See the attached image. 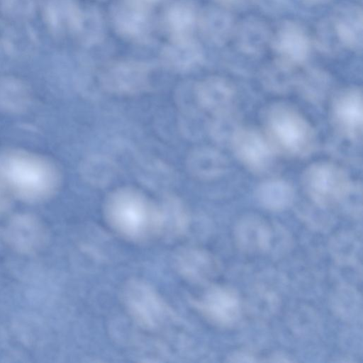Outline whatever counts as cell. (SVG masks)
Segmentation results:
<instances>
[{
    "label": "cell",
    "instance_id": "8992f818",
    "mask_svg": "<svg viewBox=\"0 0 363 363\" xmlns=\"http://www.w3.org/2000/svg\"><path fill=\"white\" fill-rule=\"evenodd\" d=\"M151 70L143 62L123 60L112 62L101 72L103 88L118 95H135L145 91L150 86Z\"/></svg>",
    "mask_w": 363,
    "mask_h": 363
},
{
    "label": "cell",
    "instance_id": "ffe728a7",
    "mask_svg": "<svg viewBox=\"0 0 363 363\" xmlns=\"http://www.w3.org/2000/svg\"><path fill=\"white\" fill-rule=\"evenodd\" d=\"M186 167L194 177L211 179L220 174L223 169V161L220 155L214 150L199 148L188 156Z\"/></svg>",
    "mask_w": 363,
    "mask_h": 363
},
{
    "label": "cell",
    "instance_id": "cb8c5ba5",
    "mask_svg": "<svg viewBox=\"0 0 363 363\" xmlns=\"http://www.w3.org/2000/svg\"><path fill=\"white\" fill-rule=\"evenodd\" d=\"M9 203V193L0 184V212L3 211Z\"/></svg>",
    "mask_w": 363,
    "mask_h": 363
},
{
    "label": "cell",
    "instance_id": "603a6c76",
    "mask_svg": "<svg viewBox=\"0 0 363 363\" xmlns=\"http://www.w3.org/2000/svg\"><path fill=\"white\" fill-rule=\"evenodd\" d=\"M179 267L184 275L189 279L202 280L214 272L216 264L206 252L198 250L185 252L179 260Z\"/></svg>",
    "mask_w": 363,
    "mask_h": 363
},
{
    "label": "cell",
    "instance_id": "9c48e42d",
    "mask_svg": "<svg viewBox=\"0 0 363 363\" xmlns=\"http://www.w3.org/2000/svg\"><path fill=\"white\" fill-rule=\"evenodd\" d=\"M203 315L213 323L230 326L235 323L240 313L237 293L232 289L217 286L210 289L196 302Z\"/></svg>",
    "mask_w": 363,
    "mask_h": 363
},
{
    "label": "cell",
    "instance_id": "e0dca14e",
    "mask_svg": "<svg viewBox=\"0 0 363 363\" xmlns=\"http://www.w3.org/2000/svg\"><path fill=\"white\" fill-rule=\"evenodd\" d=\"M235 237L238 247L247 252L266 251L271 242V230L262 218L250 216L241 219L235 229Z\"/></svg>",
    "mask_w": 363,
    "mask_h": 363
},
{
    "label": "cell",
    "instance_id": "5b68a950",
    "mask_svg": "<svg viewBox=\"0 0 363 363\" xmlns=\"http://www.w3.org/2000/svg\"><path fill=\"white\" fill-rule=\"evenodd\" d=\"M269 48L279 66L291 69L301 65L308 58L312 37L301 23L286 20L272 30Z\"/></svg>",
    "mask_w": 363,
    "mask_h": 363
},
{
    "label": "cell",
    "instance_id": "9a60e30c",
    "mask_svg": "<svg viewBox=\"0 0 363 363\" xmlns=\"http://www.w3.org/2000/svg\"><path fill=\"white\" fill-rule=\"evenodd\" d=\"M195 94L201 106L218 114L230 106L233 98V89L225 79L213 76L199 82L195 89Z\"/></svg>",
    "mask_w": 363,
    "mask_h": 363
},
{
    "label": "cell",
    "instance_id": "5bb4252c",
    "mask_svg": "<svg viewBox=\"0 0 363 363\" xmlns=\"http://www.w3.org/2000/svg\"><path fill=\"white\" fill-rule=\"evenodd\" d=\"M272 30L262 19L249 16L236 23L232 39L242 53L256 55L269 47Z\"/></svg>",
    "mask_w": 363,
    "mask_h": 363
},
{
    "label": "cell",
    "instance_id": "30bf717a",
    "mask_svg": "<svg viewBox=\"0 0 363 363\" xmlns=\"http://www.w3.org/2000/svg\"><path fill=\"white\" fill-rule=\"evenodd\" d=\"M233 145L239 160L252 171L265 169L272 161L271 144L252 128L238 129L233 134Z\"/></svg>",
    "mask_w": 363,
    "mask_h": 363
},
{
    "label": "cell",
    "instance_id": "2e32d148",
    "mask_svg": "<svg viewBox=\"0 0 363 363\" xmlns=\"http://www.w3.org/2000/svg\"><path fill=\"white\" fill-rule=\"evenodd\" d=\"M203 52L194 37L172 39L162 52V60L169 69L177 72L189 71L201 61Z\"/></svg>",
    "mask_w": 363,
    "mask_h": 363
},
{
    "label": "cell",
    "instance_id": "484cf974",
    "mask_svg": "<svg viewBox=\"0 0 363 363\" xmlns=\"http://www.w3.org/2000/svg\"><path fill=\"white\" fill-rule=\"evenodd\" d=\"M133 1H135L136 2H138L140 4H142L145 6H149L150 5L156 4L159 1H160L161 0H133Z\"/></svg>",
    "mask_w": 363,
    "mask_h": 363
},
{
    "label": "cell",
    "instance_id": "7a4b0ae2",
    "mask_svg": "<svg viewBox=\"0 0 363 363\" xmlns=\"http://www.w3.org/2000/svg\"><path fill=\"white\" fill-rule=\"evenodd\" d=\"M105 214L116 232L133 240L150 238L164 223L161 208L140 191L130 187L118 189L108 196Z\"/></svg>",
    "mask_w": 363,
    "mask_h": 363
},
{
    "label": "cell",
    "instance_id": "4316f807",
    "mask_svg": "<svg viewBox=\"0 0 363 363\" xmlns=\"http://www.w3.org/2000/svg\"><path fill=\"white\" fill-rule=\"evenodd\" d=\"M220 4H227V5H231V4H236L239 2H240L242 0H214Z\"/></svg>",
    "mask_w": 363,
    "mask_h": 363
},
{
    "label": "cell",
    "instance_id": "6da1fadb",
    "mask_svg": "<svg viewBox=\"0 0 363 363\" xmlns=\"http://www.w3.org/2000/svg\"><path fill=\"white\" fill-rule=\"evenodd\" d=\"M62 175L57 165L39 154L16 148L0 150V184L28 201H39L59 189Z\"/></svg>",
    "mask_w": 363,
    "mask_h": 363
},
{
    "label": "cell",
    "instance_id": "277c9868",
    "mask_svg": "<svg viewBox=\"0 0 363 363\" xmlns=\"http://www.w3.org/2000/svg\"><path fill=\"white\" fill-rule=\"evenodd\" d=\"M303 185L311 199L322 206L340 201L350 190L345 172L328 162H319L308 167L303 175Z\"/></svg>",
    "mask_w": 363,
    "mask_h": 363
},
{
    "label": "cell",
    "instance_id": "ac0fdd59",
    "mask_svg": "<svg viewBox=\"0 0 363 363\" xmlns=\"http://www.w3.org/2000/svg\"><path fill=\"white\" fill-rule=\"evenodd\" d=\"M236 23L228 11L208 8L199 14L198 28L209 41L222 45L232 39Z\"/></svg>",
    "mask_w": 363,
    "mask_h": 363
},
{
    "label": "cell",
    "instance_id": "7402d4cb",
    "mask_svg": "<svg viewBox=\"0 0 363 363\" xmlns=\"http://www.w3.org/2000/svg\"><path fill=\"white\" fill-rule=\"evenodd\" d=\"M80 173L88 184L100 187L108 184L113 178L116 166L106 157L92 155L83 160Z\"/></svg>",
    "mask_w": 363,
    "mask_h": 363
},
{
    "label": "cell",
    "instance_id": "d4e9b609",
    "mask_svg": "<svg viewBox=\"0 0 363 363\" xmlns=\"http://www.w3.org/2000/svg\"><path fill=\"white\" fill-rule=\"evenodd\" d=\"M302 1L312 5H320L326 3L329 0H301Z\"/></svg>",
    "mask_w": 363,
    "mask_h": 363
},
{
    "label": "cell",
    "instance_id": "ba28073f",
    "mask_svg": "<svg viewBox=\"0 0 363 363\" xmlns=\"http://www.w3.org/2000/svg\"><path fill=\"white\" fill-rule=\"evenodd\" d=\"M149 6L133 0H123L112 11V22L123 38L140 42L146 39L152 28Z\"/></svg>",
    "mask_w": 363,
    "mask_h": 363
},
{
    "label": "cell",
    "instance_id": "8fae6325",
    "mask_svg": "<svg viewBox=\"0 0 363 363\" xmlns=\"http://www.w3.org/2000/svg\"><path fill=\"white\" fill-rule=\"evenodd\" d=\"M362 9L354 4L337 7L329 18L340 47L359 51L362 45Z\"/></svg>",
    "mask_w": 363,
    "mask_h": 363
},
{
    "label": "cell",
    "instance_id": "44dd1931",
    "mask_svg": "<svg viewBox=\"0 0 363 363\" xmlns=\"http://www.w3.org/2000/svg\"><path fill=\"white\" fill-rule=\"evenodd\" d=\"M291 187L281 180H270L262 183L257 189L261 204L267 209L279 211L286 208L292 201Z\"/></svg>",
    "mask_w": 363,
    "mask_h": 363
},
{
    "label": "cell",
    "instance_id": "3957f363",
    "mask_svg": "<svg viewBox=\"0 0 363 363\" xmlns=\"http://www.w3.org/2000/svg\"><path fill=\"white\" fill-rule=\"evenodd\" d=\"M266 128L273 147L292 156L308 152L313 143L309 122L294 108L285 104L271 107L266 116Z\"/></svg>",
    "mask_w": 363,
    "mask_h": 363
},
{
    "label": "cell",
    "instance_id": "4fadbf2b",
    "mask_svg": "<svg viewBox=\"0 0 363 363\" xmlns=\"http://www.w3.org/2000/svg\"><path fill=\"white\" fill-rule=\"evenodd\" d=\"M335 121L350 137H357L362 128V95L359 89L350 88L342 91L333 105Z\"/></svg>",
    "mask_w": 363,
    "mask_h": 363
},
{
    "label": "cell",
    "instance_id": "7c38bea8",
    "mask_svg": "<svg viewBox=\"0 0 363 363\" xmlns=\"http://www.w3.org/2000/svg\"><path fill=\"white\" fill-rule=\"evenodd\" d=\"M199 14L191 0L171 3L163 16V26L169 40L192 38L198 28Z\"/></svg>",
    "mask_w": 363,
    "mask_h": 363
},
{
    "label": "cell",
    "instance_id": "d6986e66",
    "mask_svg": "<svg viewBox=\"0 0 363 363\" xmlns=\"http://www.w3.org/2000/svg\"><path fill=\"white\" fill-rule=\"evenodd\" d=\"M32 100L31 91L22 82L13 78L0 79V110L10 113L26 111Z\"/></svg>",
    "mask_w": 363,
    "mask_h": 363
},
{
    "label": "cell",
    "instance_id": "52a82bcc",
    "mask_svg": "<svg viewBox=\"0 0 363 363\" xmlns=\"http://www.w3.org/2000/svg\"><path fill=\"white\" fill-rule=\"evenodd\" d=\"M125 301L134 319L147 328L160 326L170 315L160 296L149 285L140 281H133L127 285Z\"/></svg>",
    "mask_w": 363,
    "mask_h": 363
}]
</instances>
